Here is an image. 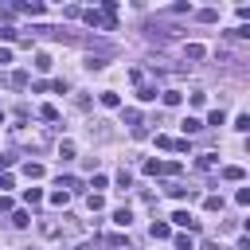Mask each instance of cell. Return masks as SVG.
Returning a JSON list of instances; mask_svg holds the SVG:
<instances>
[{
	"instance_id": "6da1fadb",
	"label": "cell",
	"mask_w": 250,
	"mask_h": 250,
	"mask_svg": "<svg viewBox=\"0 0 250 250\" xmlns=\"http://www.w3.org/2000/svg\"><path fill=\"white\" fill-rule=\"evenodd\" d=\"M82 20H86L90 27H102V31H117V20H109V16H102L98 8H86V12H82Z\"/></svg>"
},
{
	"instance_id": "7a4b0ae2",
	"label": "cell",
	"mask_w": 250,
	"mask_h": 250,
	"mask_svg": "<svg viewBox=\"0 0 250 250\" xmlns=\"http://www.w3.org/2000/svg\"><path fill=\"white\" fill-rule=\"evenodd\" d=\"M66 230V223H59V219H39V234L43 238H59Z\"/></svg>"
},
{
	"instance_id": "3957f363",
	"label": "cell",
	"mask_w": 250,
	"mask_h": 250,
	"mask_svg": "<svg viewBox=\"0 0 250 250\" xmlns=\"http://www.w3.org/2000/svg\"><path fill=\"white\" fill-rule=\"evenodd\" d=\"M16 12H23V16H43V0H23V4H16Z\"/></svg>"
},
{
	"instance_id": "277c9868",
	"label": "cell",
	"mask_w": 250,
	"mask_h": 250,
	"mask_svg": "<svg viewBox=\"0 0 250 250\" xmlns=\"http://www.w3.org/2000/svg\"><path fill=\"white\" fill-rule=\"evenodd\" d=\"M172 223H176V227H188V230H199V219H191L188 211H176V215H172Z\"/></svg>"
},
{
	"instance_id": "5b68a950",
	"label": "cell",
	"mask_w": 250,
	"mask_h": 250,
	"mask_svg": "<svg viewBox=\"0 0 250 250\" xmlns=\"http://www.w3.org/2000/svg\"><path fill=\"white\" fill-rule=\"evenodd\" d=\"M156 94H160V90H156L152 82H141V86H137V98H141V102H156Z\"/></svg>"
},
{
	"instance_id": "8992f818",
	"label": "cell",
	"mask_w": 250,
	"mask_h": 250,
	"mask_svg": "<svg viewBox=\"0 0 250 250\" xmlns=\"http://www.w3.org/2000/svg\"><path fill=\"white\" fill-rule=\"evenodd\" d=\"M180 129H184V137H195V133L203 129V121H199V117H184V121H180Z\"/></svg>"
},
{
	"instance_id": "52a82bcc",
	"label": "cell",
	"mask_w": 250,
	"mask_h": 250,
	"mask_svg": "<svg viewBox=\"0 0 250 250\" xmlns=\"http://www.w3.org/2000/svg\"><path fill=\"white\" fill-rule=\"evenodd\" d=\"M168 195H172V199H195V191L184 188V184H168Z\"/></svg>"
},
{
	"instance_id": "ba28073f",
	"label": "cell",
	"mask_w": 250,
	"mask_h": 250,
	"mask_svg": "<svg viewBox=\"0 0 250 250\" xmlns=\"http://www.w3.org/2000/svg\"><path fill=\"white\" fill-rule=\"evenodd\" d=\"M148 234H152V238H156V242H160V238H172V227H168V223H160V219H156V223H152V227H148Z\"/></svg>"
},
{
	"instance_id": "9c48e42d",
	"label": "cell",
	"mask_w": 250,
	"mask_h": 250,
	"mask_svg": "<svg viewBox=\"0 0 250 250\" xmlns=\"http://www.w3.org/2000/svg\"><path fill=\"white\" fill-rule=\"evenodd\" d=\"M219 176H223V180H230V184H238V180H242V176H246V172H242V168H238V164H227V168H223V172H219Z\"/></svg>"
},
{
	"instance_id": "30bf717a",
	"label": "cell",
	"mask_w": 250,
	"mask_h": 250,
	"mask_svg": "<svg viewBox=\"0 0 250 250\" xmlns=\"http://www.w3.org/2000/svg\"><path fill=\"white\" fill-rule=\"evenodd\" d=\"M195 20H199V23H215V20H219V8H199Z\"/></svg>"
},
{
	"instance_id": "8fae6325",
	"label": "cell",
	"mask_w": 250,
	"mask_h": 250,
	"mask_svg": "<svg viewBox=\"0 0 250 250\" xmlns=\"http://www.w3.org/2000/svg\"><path fill=\"white\" fill-rule=\"evenodd\" d=\"M203 55H207V51H203L199 43H188V47H184V59H191V62H199Z\"/></svg>"
},
{
	"instance_id": "7c38bea8",
	"label": "cell",
	"mask_w": 250,
	"mask_h": 250,
	"mask_svg": "<svg viewBox=\"0 0 250 250\" xmlns=\"http://www.w3.org/2000/svg\"><path fill=\"white\" fill-rule=\"evenodd\" d=\"M98 102H102L105 109H117V105H121V98H117L113 90H105V94H98Z\"/></svg>"
},
{
	"instance_id": "4fadbf2b",
	"label": "cell",
	"mask_w": 250,
	"mask_h": 250,
	"mask_svg": "<svg viewBox=\"0 0 250 250\" xmlns=\"http://www.w3.org/2000/svg\"><path fill=\"white\" fill-rule=\"evenodd\" d=\"M203 125H211V129H219V125H227V113H223V109H211Z\"/></svg>"
},
{
	"instance_id": "5bb4252c",
	"label": "cell",
	"mask_w": 250,
	"mask_h": 250,
	"mask_svg": "<svg viewBox=\"0 0 250 250\" xmlns=\"http://www.w3.org/2000/svg\"><path fill=\"white\" fill-rule=\"evenodd\" d=\"M215 164H219V160H215L211 152H203V156H195V168H199V172H211Z\"/></svg>"
},
{
	"instance_id": "9a60e30c",
	"label": "cell",
	"mask_w": 250,
	"mask_h": 250,
	"mask_svg": "<svg viewBox=\"0 0 250 250\" xmlns=\"http://www.w3.org/2000/svg\"><path fill=\"white\" fill-rule=\"evenodd\" d=\"M23 203H27V207L43 203V188H27V191H23Z\"/></svg>"
},
{
	"instance_id": "2e32d148",
	"label": "cell",
	"mask_w": 250,
	"mask_h": 250,
	"mask_svg": "<svg viewBox=\"0 0 250 250\" xmlns=\"http://www.w3.org/2000/svg\"><path fill=\"white\" fill-rule=\"evenodd\" d=\"M113 223H117V227H129V223H133V211H129V207H117V211H113Z\"/></svg>"
},
{
	"instance_id": "e0dca14e",
	"label": "cell",
	"mask_w": 250,
	"mask_h": 250,
	"mask_svg": "<svg viewBox=\"0 0 250 250\" xmlns=\"http://www.w3.org/2000/svg\"><path fill=\"white\" fill-rule=\"evenodd\" d=\"M23 176H27V180H39V176H43V164L27 160V164H23Z\"/></svg>"
},
{
	"instance_id": "ac0fdd59",
	"label": "cell",
	"mask_w": 250,
	"mask_h": 250,
	"mask_svg": "<svg viewBox=\"0 0 250 250\" xmlns=\"http://www.w3.org/2000/svg\"><path fill=\"white\" fill-rule=\"evenodd\" d=\"M59 160H74V141H62L59 145Z\"/></svg>"
},
{
	"instance_id": "d6986e66",
	"label": "cell",
	"mask_w": 250,
	"mask_h": 250,
	"mask_svg": "<svg viewBox=\"0 0 250 250\" xmlns=\"http://www.w3.org/2000/svg\"><path fill=\"white\" fill-rule=\"evenodd\" d=\"M51 203H55V207H66V203H70V191H62V188L51 191Z\"/></svg>"
},
{
	"instance_id": "ffe728a7",
	"label": "cell",
	"mask_w": 250,
	"mask_h": 250,
	"mask_svg": "<svg viewBox=\"0 0 250 250\" xmlns=\"http://www.w3.org/2000/svg\"><path fill=\"white\" fill-rule=\"evenodd\" d=\"M203 207H207L211 215H215V211H223V195H207V199H203Z\"/></svg>"
},
{
	"instance_id": "44dd1931",
	"label": "cell",
	"mask_w": 250,
	"mask_h": 250,
	"mask_svg": "<svg viewBox=\"0 0 250 250\" xmlns=\"http://www.w3.org/2000/svg\"><path fill=\"white\" fill-rule=\"evenodd\" d=\"M35 70H51V55H47V51L35 55Z\"/></svg>"
},
{
	"instance_id": "7402d4cb",
	"label": "cell",
	"mask_w": 250,
	"mask_h": 250,
	"mask_svg": "<svg viewBox=\"0 0 250 250\" xmlns=\"http://www.w3.org/2000/svg\"><path fill=\"white\" fill-rule=\"evenodd\" d=\"M160 98H164V105H180V90H160Z\"/></svg>"
},
{
	"instance_id": "603a6c76",
	"label": "cell",
	"mask_w": 250,
	"mask_h": 250,
	"mask_svg": "<svg viewBox=\"0 0 250 250\" xmlns=\"http://www.w3.org/2000/svg\"><path fill=\"white\" fill-rule=\"evenodd\" d=\"M145 172H148V176H160V172H164V160H145Z\"/></svg>"
},
{
	"instance_id": "cb8c5ba5",
	"label": "cell",
	"mask_w": 250,
	"mask_h": 250,
	"mask_svg": "<svg viewBox=\"0 0 250 250\" xmlns=\"http://www.w3.org/2000/svg\"><path fill=\"white\" fill-rule=\"evenodd\" d=\"M117 188H121V191H129V188H133V176H129V172H125V168H121V172H117Z\"/></svg>"
},
{
	"instance_id": "d4e9b609",
	"label": "cell",
	"mask_w": 250,
	"mask_h": 250,
	"mask_svg": "<svg viewBox=\"0 0 250 250\" xmlns=\"http://www.w3.org/2000/svg\"><path fill=\"white\" fill-rule=\"evenodd\" d=\"M27 223H31V215H27V211H16V215H12V227H20V230H23Z\"/></svg>"
},
{
	"instance_id": "484cf974",
	"label": "cell",
	"mask_w": 250,
	"mask_h": 250,
	"mask_svg": "<svg viewBox=\"0 0 250 250\" xmlns=\"http://www.w3.org/2000/svg\"><path fill=\"white\" fill-rule=\"evenodd\" d=\"M176 250H195V242H191V234H176Z\"/></svg>"
},
{
	"instance_id": "4316f807",
	"label": "cell",
	"mask_w": 250,
	"mask_h": 250,
	"mask_svg": "<svg viewBox=\"0 0 250 250\" xmlns=\"http://www.w3.org/2000/svg\"><path fill=\"white\" fill-rule=\"evenodd\" d=\"M12 86L23 90V86H27V70H16V74H12Z\"/></svg>"
},
{
	"instance_id": "83f0119b",
	"label": "cell",
	"mask_w": 250,
	"mask_h": 250,
	"mask_svg": "<svg viewBox=\"0 0 250 250\" xmlns=\"http://www.w3.org/2000/svg\"><path fill=\"white\" fill-rule=\"evenodd\" d=\"M39 117H43V121H59V109H55V105H43Z\"/></svg>"
},
{
	"instance_id": "f1b7e54d",
	"label": "cell",
	"mask_w": 250,
	"mask_h": 250,
	"mask_svg": "<svg viewBox=\"0 0 250 250\" xmlns=\"http://www.w3.org/2000/svg\"><path fill=\"white\" fill-rule=\"evenodd\" d=\"M234 129H238V133H250V117L238 113V117H234Z\"/></svg>"
},
{
	"instance_id": "f546056e",
	"label": "cell",
	"mask_w": 250,
	"mask_h": 250,
	"mask_svg": "<svg viewBox=\"0 0 250 250\" xmlns=\"http://www.w3.org/2000/svg\"><path fill=\"white\" fill-rule=\"evenodd\" d=\"M180 172H184V168H180L176 160H164V172H160V176H180Z\"/></svg>"
},
{
	"instance_id": "4dcf8cb0",
	"label": "cell",
	"mask_w": 250,
	"mask_h": 250,
	"mask_svg": "<svg viewBox=\"0 0 250 250\" xmlns=\"http://www.w3.org/2000/svg\"><path fill=\"white\" fill-rule=\"evenodd\" d=\"M234 203L246 207V203H250V188H238V191H234Z\"/></svg>"
},
{
	"instance_id": "1f68e13d",
	"label": "cell",
	"mask_w": 250,
	"mask_h": 250,
	"mask_svg": "<svg viewBox=\"0 0 250 250\" xmlns=\"http://www.w3.org/2000/svg\"><path fill=\"white\" fill-rule=\"evenodd\" d=\"M86 203H90V211H102V203H105V199H102L98 191H90V199H86Z\"/></svg>"
},
{
	"instance_id": "d6a6232c",
	"label": "cell",
	"mask_w": 250,
	"mask_h": 250,
	"mask_svg": "<svg viewBox=\"0 0 250 250\" xmlns=\"http://www.w3.org/2000/svg\"><path fill=\"white\" fill-rule=\"evenodd\" d=\"M0 39H4V43H16L20 35H16V27H0Z\"/></svg>"
},
{
	"instance_id": "836d02e7",
	"label": "cell",
	"mask_w": 250,
	"mask_h": 250,
	"mask_svg": "<svg viewBox=\"0 0 250 250\" xmlns=\"http://www.w3.org/2000/svg\"><path fill=\"white\" fill-rule=\"evenodd\" d=\"M86 66H90V70H102V66H105V59H98V55H90V59H86Z\"/></svg>"
},
{
	"instance_id": "e575fe53",
	"label": "cell",
	"mask_w": 250,
	"mask_h": 250,
	"mask_svg": "<svg viewBox=\"0 0 250 250\" xmlns=\"http://www.w3.org/2000/svg\"><path fill=\"white\" fill-rule=\"evenodd\" d=\"M172 148H176V152H188V148H191V141H188V137H180V141H172Z\"/></svg>"
},
{
	"instance_id": "d590c367",
	"label": "cell",
	"mask_w": 250,
	"mask_h": 250,
	"mask_svg": "<svg viewBox=\"0 0 250 250\" xmlns=\"http://www.w3.org/2000/svg\"><path fill=\"white\" fill-rule=\"evenodd\" d=\"M8 62H12V51H8V47H0V66H8Z\"/></svg>"
},
{
	"instance_id": "8d00e7d4",
	"label": "cell",
	"mask_w": 250,
	"mask_h": 250,
	"mask_svg": "<svg viewBox=\"0 0 250 250\" xmlns=\"http://www.w3.org/2000/svg\"><path fill=\"white\" fill-rule=\"evenodd\" d=\"M0 211H12V199L8 195H0Z\"/></svg>"
},
{
	"instance_id": "74e56055",
	"label": "cell",
	"mask_w": 250,
	"mask_h": 250,
	"mask_svg": "<svg viewBox=\"0 0 250 250\" xmlns=\"http://www.w3.org/2000/svg\"><path fill=\"white\" fill-rule=\"evenodd\" d=\"M0 125H4V109H0Z\"/></svg>"
},
{
	"instance_id": "f35d334b",
	"label": "cell",
	"mask_w": 250,
	"mask_h": 250,
	"mask_svg": "<svg viewBox=\"0 0 250 250\" xmlns=\"http://www.w3.org/2000/svg\"><path fill=\"white\" fill-rule=\"evenodd\" d=\"M121 250H133V246H129V242H125V246H121Z\"/></svg>"
},
{
	"instance_id": "ab89813d",
	"label": "cell",
	"mask_w": 250,
	"mask_h": 250,
	"mask_svg": "<svg viewBox=\"0 0 250 250\" xmlns=\"http://www.w3.org/2000/svg\"><path fill=\"white\" fill-rule=\"evenodd\" d=\"M74 250H90V246H74Z\"/></svg>"
}]
</instances>
